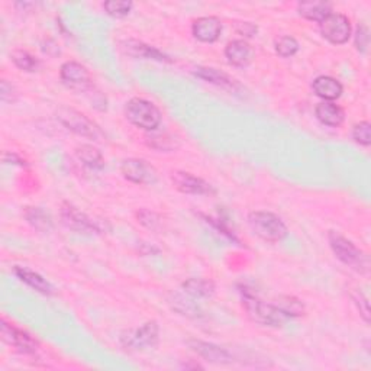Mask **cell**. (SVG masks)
<instances>
[{"label": "cell", "instance_id": "6da1fadb", "mask_svg": "<svg viewBox=\"0 0 371 371\" xmlns=\"http://www.w3.org/2000/svg\"><path fill=\"white\" fill-rule=\"evenodd\" d=\"M239 289H241L243 304L247 311V315L252 322L263 326H271V328H280V326L286 323L288 318L281 313V311L274 303H267L264 300H261L245 286Z\"/></svg>", "mask_w": 371, "mask_h": 371}, {"label": "cell", "instance_id": "ac0fdd59", "mask_svg": "<svg viewBox=\"0 0 371 371\" xmlns=\"http://www.w3.org/2000/svg\"><path fill=\"white\" fill-rule=\"evenodd\" d=\"M13 273L16 274V277L20 281H24L25 285H28L29 288H32L34 290H36V292H39L42 295L51 296V295L55 293V289H54V286L51 285V283L47 278H43L39 273H36V271H34L31 269L16 266L13 269Z\"/></svg>", "mask_w": 371, "mask_h": 371}, {"label": "cell", "instance_id": "30bf717a", "mask_svg": "<svg viewBox=\"0 0 371 371\" xmlns=\"http://www.w3.org/2000/svg\"><path fill=\"white\" fill-rule=\"evenodd\" d=\"M123 179L135 184H154L158 180V173L148 161L142 158H128L121 166Z\"/></svg>", "mask_w": 371, "mask_h": 371}, {"label": "cell", "instance_id": "4316f807", "mask_svg": "<svg viewBox=\"0 0 371 371\" xmlns=\"http://www.w3.org/2000/svg\"><path fill=\"white\" fill-rule=\"evenodd\" d=\"M11 58L12 62L22 72L35 73L39 69V61L25 50H13Z\"/></svg>", "mask_w": 371, "mask_h": 371}, {"label": "cell", "instance_id": "ba28073f", "mask_svg": "<svg viewBox=\"0 0 371 371\" xmlns=\"http://www.w3.org/2000/svg\"><path fill=\"white\" fill-rule=\"evenodd\" d=\"M60 216L62 224L77 234L93 235L100 231L97 224L92 220V217H89L84 212H81L79 208H76L69 202H64L61 205Z\"/></svg>", "mask_w": 371, "mask_h": 371}, {"label": "cell", "instance_id": "836d02e7", "mask_svg": "<svg viewBox=\"0 0 371 371\" xmlns=\"http://www.w3.org/2000/svg\"><path fill=\"white\" fill-rule=\"evenodd\" d=\"M351 297H353V300H354V303H356L357 309L360 311V315L363 316V319H364L367 323H370V308H368V300H367V297L364 296V293L360 292V290H353V292H351Z\"/></svg>", "mask_w": 371, "mask_h": 371}, {"label": "cell", "instance_id": "83f0119b", "mask_svg": "<svg viewBox=\"0 0 371 371\" xmlns=\"http://www.w3.org/2000/svg\"><path fill=\"white\" fill-rule=\"evenodd\" d=\"M276 53L283 58H290L299 51V42L295 36L283 35L276 39L274 42Z\"/></svg>", "mask_w": 371, "mask_h": 371}, {"label": "cell", "instance_id": "d6a6232c", "mask_svg": "<svg viewBox=\"0 0 371 371\" xmlns=\"http://www.w3.org/2000/svg\"><path fill=\"white\" fill-rule=\"evenodd\" d=\"M356 48L358 53L361 54H365L367 53V48H368V43H370V31H368V27L361 24L357 27V31H356Z\"/></svg>", "mask_w": 371, "mask_h": 371}, {"label": "cell", "instance_id": "5b68a950", "mask_svg": "<svg viewBox=\"0 0 371 371\" xmlns=\"http://www.w3.org/2000/svg\"><path fill=\"white\" fill-rule=\"evenodd\" d=\"M328 241L335 257L342 261L345 266H350L360 273L368 271V257L361 250H358L353 241L335 231L328 234Z\"/></svg>", "mask_w": 371, "mask_h": 371}, {"label": "cell", "instance_id": "8d00e7d4", "mask_svg": "<svg viewBox=\"0 0 371 371\" xmlns=\"http://www.w3.org/2000/svg\"><path fill=\"white\" fill-rule=\"evenodd\" d=\"M41 50H42L43 54H47V55H50V57H54V53H53L51 50H54V51L60 55V48L57 47V43H55L54 41H51V39L43 41V42L41 43Z\"/></svg>", "mask_w": 371, "mask_h": 371}, {"label": "cell", "instance_id": "52a82bcc", "mask_svg": "<svg viewBox=\"0 0 371 371\" xmlns=\"http://www.w3.org/2000/svg\"><path fill=\"white\" fill-rule=\"evenodd\" d=\"M319 25L322 36L326 41L334 43V46H342V43L350 41L353 35L351 20L344 13L332 12L331 15L326 16Z\"/></svg>", "mask_w": 371, "mask_h": 371}, {"label": "cell", "instance_id": "7c38bea8", "mask_svg": "<svg viewBox=\"0 0 371 371\" xmlns=\"http://www.w3.org/2000/svg\"><path fill=\"white\" fill-rule=\"evenodd\" d=\"M0 335H2L4 342L13 346L22 354H35L38 351V342L25 331L16 328L15 325L2 319L0 325Z\"/></svg>", "mask_w": 371, "mask_h": 371}, {"label": "cell", "instance_id": "8992f818", "mask_svg": "<svg viewBox=\"0 0 371 371\" xmlns=\"http://www.w3.org/2000/svg\"><path fill=\"white\" fill-rule=\"evenodd\" d=\"M160 341V326L156 321L145 322L142 326L133 331H128L121 337L122 345L126 350L145 351L152 350Z\"/></svg>", "mask_w": 371, "mask_h": 371}, {"label": "cell", "instance_id": "7a4b0ae2", "mask_svg": "<svg viewBox=\"0 0 371 371\" xmlns=\"http://www.w3.org/2000/svg\"><path fill=\"white\" fill-rule=\"evenodd\" d=\"M248 225L254 235L266 243H280L288 235V227L280 216L267 210H255L248 215Z\"/></svg>", "mask_w": 371, "mask_h": 371}, {"label": "cell", "instance_id": "f1b7e54d", "mask_svg": "<svg viewBox=\"0 0 371 371\" xmlns=\"http://www.w3.org/2000/svg\"><path fill=\"white\" fill-rule=\"evenodd\" d=\"M134 4L128 2V0H109L103 4L104 12L112 18H125L133 11Z\"/></svg>", "mask_w": 371, "mask_h": 371}, {"label": "cell", "instance_id": "e0dca14e", "mask_svg": "<svg viewBox=\"0 0 371 371\" xmlns=\"http://www.w3.org/2000/svg\"><path fill=\"white\" fill-rule=\"evenodd\" d=\"M145 142L149 148L156 149L157 152H173L180 147V138L177 135L168 133V130L158 129L147 133Z\"/></svg>", "mask_w": 371, "mask_h": 371}, {"label": "cell", "instance_id": "8fae6325", "mask_svg": "<svg viewBox=\"0 0 371 371\" xmlns=\"http://www.w3.org/2000/svg\"><path fill=\"white\" fill-rule=\"evenodd\" d=\"M170 179L174 189H177L180 193L196 194V196L215 194V189L212 184H209L206 180L198 176H194V174L189 171H182V170L173 171Z\"/></svg>", "mask_w": 371, "mask_h": 371}, {"label": "cell", "instance_id": "3957f363", "mask_svg": "<svg viewBox=\"0 0 371 371\" xmlns=\"http://www.w3.org/2000/svg\"><path fill=\"white\" fill-rule=\"evenodd\" d=\"M55 118L62 126H65L79 137L92 141H102L104 137L102 129L96 122H93L90 118H87L84 114H81L74 107H69V106L58 107L55 112Z\"/></svg>", "mask_w": 371, "mask_h": 371}, {"label": "cell", "instance_id": "4fadbf2b", "mask_svg": "<svg viewBox=\"0 0 371 371\" xmlns=\"http://www.w3.org/2000/svg\"><path fill=\"white\" fill-rule=\"evenodd\" d=\"M187 345L190 350L194 351L199 357L205 358L206 361L212 364H231L234 361L232 354L227 350V348L216 345L212 342L201 341V339H189Z\"/></svg>", "mask_w": 371, "mask_h": 371}, {"label": "cell", "instance_id": "e575fe53", "mask_svg": "<svg viewBox=\"0 0 371 371\" xmlns=\"http://www.w3.org/2000/svg\"><path fill=\"white\" fill-rule=\"evenodd\" d=\"M18 90L8 80L0 81V99L4 103H15L18 100Z\"/></svg>", "mask_w": 371, "mask_h": 371}, {"label": "cell", "instance_id": "5bb4252c", "mask_svg": "<svg viewBox=\"0 0 371 371\" xmlns=\"http://www.w3.org/2000/svg\"><path fill=\"white\" fill-rule=\"evenodd\" d=\"M191 34L201 42H206V43L216 42L222 34V22L216 16L198 18L191 25Z\"/></svg>", "mask_w": 371, "mask_h": 371}, {"label": "cell", "instance_id": "603a6c76", "mask_svg": "<svg viewBox=\"0 0 371 371\" xmlns=\"http://www.w3.org/2000/svg\"><path fill=\"white\" fill-rule=\"evenodd\" d=\"M24 217L34 229L39 232L47 234L54 229V222H53L51 215L47 210H43L42 208L27 206L24 209Z\"/></svg>", "mask_w": 371, "mask_h": 371}, {"label": "cell", "instance_id": "9c48e42d", "mask_svg": "<svg viewBox=\"0 0 371 371\" xmlns=\"http://www.w3.org/2000/svg\"><path fill=\"white\" fill-rule=\"evenodd\" d=\"M62 83L77 92H87L93 89V79L90 72L77 61H65L60 69Z\"/></svg>", "mask_w": 371, "mask_h": 371}, {"label": "cell", "instance_id": "f546056e", "mask_svg": "<svg viewBox=\"0 0 371 371\" xmlns=\"http://www.w3.org/2000/svg\"><path fill=\"white\" fill-rule=\"evenodd\" d=\"M173 308L176 309L179 313L184 315V316H189V318H201L202 316V312L199 311V308L196 306V304L193 302H186V299L183 296H174V300H173Z\"/></svg>", "mask_w": 371, "mask_h": 371}, {"label": "cell", "instance_id": "484cf974", "mask_svg": "<svg viewBox=\"0 0 371 371\" xmlns=\"http://www.w3.org/2000/svg\"><path fill=\"white\" fill-rule=\"evenodd\" d=\"M274 304L288 319L299 318L304 315V311H306L303 302L295 296H280Z\"/></svg>", "mask_w": 371, "mask_h": 371}, {"label": "cell", "instance_id": "cb8c5ba5", "mask_svg": "<svg viewBox=\"0 0 371 371\" xmlns=\"http://www.w3.org/2000/svg\"><path fill=\"white\" fill-rule=\"evenodd\" d=\"M297 12L302 18L321 24L326 16L332 13V5L328 2H302L297 5Z\"/></svg>", "mask_w": 371, "mask_h": 371}, {"label": "cell", "instance_id": "9a60e30c", "mask_svg": "<svg viewBox=\"0 0 371 371\" xmlns=\"http://www.w3.org/2000/svg\"><path fill=\"white\" fill-rule=\"evenodd\" d=\"M225 57L234 67L244 69L254 61L255 51L248 41L234 39L225 47Z\"/></svg>", "mask_w": 371, "mask_h": 371}, {"label": "cell", "instance_id": "4dcf8cb0", "mask_svg": "<svg viewBox=\"0 0 371 371\" xmlns=\"http://www.w3.org/2000/svg\"><path fill=\"white\" fill-rule=\"evenodd\" d=\"M353 140L363 145L370 147L371 145V123L368 121H361L353 126Z\"/></svg>", "mask_w": 371, "mask_h": 371}, {"label": "cell", "instance_id": "1f68e13d", "mask_svg": "<svg viewBox=\"0 0 371 371\" xmlns=\"http://www.w3.org/2000/svg\"><path fill=\"white\" fill-rule=\"evenodd\" d=\"M137 220L142 227H145L147 229H151V231L158 229L160 222H161L160 216L149 209H140L137 212Z\"/></svg>", "mask_w": 371, "mask_h": 371}, {"label": "cell", "instance_id": "d590c367", "mask_svg": "<svg viewBox=\"0 0 371 371\" xmlns=\"http://www.w3.org/2000/svg\"><path fill=\"white\" fill-rule=\"evenodd\" d=\"M235 31L238 35H241L247 41V38H252L258 32V28L257 25L251 24V22H238Z\"/></svg>", "mask_w": 371, "mask_h": 371}, {"label": "cell", "instance_id": "d6986e66", "mask_svg": "<svg viewBox=\"0 0 371 371\" xmlns=\"http://www.w3.org/2000/svg\"><path fill=\"white\" fill-rule=\"evenodd\" d=\"M313 92L316 96L323 99V102H334L341 97L344 87L339 80L331 76H319L313 80Z\"/></svg>", "mask_w": 371, "mask_h": 371}, {"label": "cell", "instance_id": "2e32d148", "mask_svg": "<svg viewBox=\"0 0 371 371\" xmlns=\"http://www.w3.org/2000/svg\"><path fill=\"white\" fill-rule=\"evenodd\" d=\"M122 50L125 54L134 57V58H144V60H156L160 62H171L170 57H167L164 53L157 50L156 47L147 46V43L135 39H128L123 41L122 43Z\"/></svg>", "mask_w": 371, "mask_h": 371}, {"label": "cell", "instance_id": "277c9868", "mask_svg": "<svg viewBox=\"0 0 371 371\" xmlns=\"http://www.w3.org/2000/svg\"><path fill=\"white\" fill-rule=\"evenodd\" d=\"M125 116L130 123L147 130V133L158 129L163 121L160 109L152 102L141 97H134L126 103Z\"/></svg>", "mask_w": 371, "mask_h": 371}, {"label": "cell", "instance_id": "44dd1931", "mask_svg": "<svg viewBox=\"0 0 371 371\" xmlns=\"http://www.w3.org/2000/svg\"><path fill=\"white\" fill-rule=\"evenodd\" d=\"M193 74L196 77H199L208 83H212L215 86H220L222 87V89H227V90H231V92H236L239 89V84L235 79L229 77L228 74L216 70V69H212V67H198L194 69Z\"/></svg>", "mask_w": 371, "mask_h": 371}, {"label": "cell", "instance_id": "d4e9b609", "mask_svg": "<svg viewBox=\"0 0 371 371\" xmlns=\"http://www.w3.org/2000/svg\"><path fill=\"white\" fill-rule=\"evenodd\" d=\"M76 156L79 161L90 170H102L104 167V158L102 152L89 144H83L76 148Z\"/></svg>", "mask_w": 371, "mask_h": 371}, {"label": "cell", "instance_id": "ffe728a7", "mask_svg": "<svg viewBox=\"0 0 371 371\" xmlns=\"http://www.w3.org/2000/svg\"><path fill=\"white\" fill-rule=\"evenodd\" d=\"M315 115L318 121L326 126L338 128L344 123L345 121V112L344 109L334 102H322L318 103L315 107Z\"/></svg>", "mask_w": 371, "mask_h": 371}, {"label": "cell", "instance_id": "7402d4cb", "mask_svg": "<svg viewBox=\"0 0 371 371\" xmlns=\"http://www.w3.org/2000/svg\"><path fill=\"white\" fill-rule=\"evenodd\" d=\"M183 292L193 299H212L216 292L215 283L209 278L193 277L186 280L182 285Z\"/></svg>", "mask_w": 371, "mask_h": 371}]
</instances>
